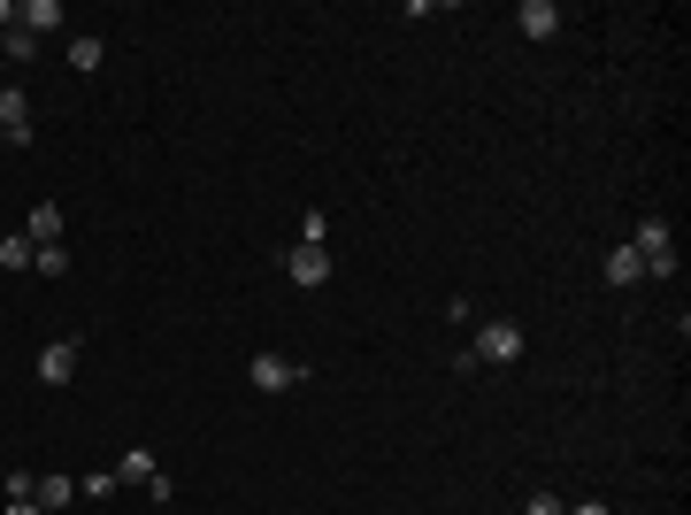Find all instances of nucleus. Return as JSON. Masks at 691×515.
Here are the masks:
<instances>
[{
	"mask_svg": "<svg viewBox=\"0 0 691 515\" xmlns=\"http://www.w3.org/2000/svg\"><path fill=\"white\" fill-rule=\"evenodd\" d=\"M31 270H39V277H62V270H70V254H62V246H39V254H31Z\"/></svg>",
	"mask_w": 691,
	"mask_h": 515,
	"instance_id": "f3484780",
	"label": "nucleus"
},
{
	"mask_svg": "<svg viewBox=\"0 0 691 515\" xmlns=\"http://www.w3.org/2000/svg\"><path fill=\"white\" fill-rule=\"evenodd\" d=\"M8 23H15V0H0V31H8Z\"/></svg>",
	"mask_w": 691,
	"mask_h": 515,
	"instance_id": "412c9836",
	"label": "nucleus"
},
{
	"mask_svg": "<svg viewBox=\"0 0 691 515\" xmlns=\"http://www.w3.org/2000/svg\"><path fill=\"white\" fill-rule=\"evenodd\" d=\"M116 477H131V485H155V477H162V462H155V446H131V454L116 462Z\"/></svg>",
	"mask_w": 691,
	"mask_h": 515,
	"instance_id": "9b49d317",
	"label": "nucleus"
},
{
	"mask_svg": "<svg viewBox=\"0 0 691 515\" xmlns=\"http://www.w3.org/2000/svg\"><path fill=\"white\" fill-rule=\"evenodd\" d=\"M23 239L31 246H62V208H31L23 216Z\"/></svg>",
	"mask_w": 691,
	"mask_h": 515,
	"instance_id": "1a4fd4ad",
	"label": "nucleus"
},
{
	"mask_svg": "<svg viewBox=\"0 0 691 515\" xmlns=\"http://www.w3.org/2000/svg\"><path fill=\"white\" fill-rule=\"evenodd\" d=\"M323 239H331V216L308 208V216H300V246H323Z\"/></svg>",
	"mask_w": 691,
	"mask_h": 515,
	"instance_id": "dca6fc26",
	"label": "nucleus"
},
{
	"mask_svg": "<svg viewBox=\"0 0 691 515\" xmlns=\"http://www.w3.org/2000/svg\"><path fill=\"white\" fill-rule=\"evenodd\" d=\"M0 54H8V62H31V54H39V39H31V31H15V23H8V31H0Z\"/></svg>",
	"mask_w": 691,
	"mask_h": 515,
	"instance_id": "4468645a",
	"label": "nucleus"
},
{
	"mask_svg": "<svg viewBox=\"0 0 691 515\" xmlns=\"http://www.w3.org/2000/svg\"><path fill=\"white\" fill-rule=\"evenodd\" d=\"M31 254H39V246H31L23 231H15V239H0V270H31Z\"/></svg>",
	"mask_w": 691,
	"mask_h": 515,
	"instance_id": "2eb2a0df",
	"label": "nucleus"
},
{
	"mask_svg": "<svg viewBox=\"0 0 691 515\" xmlns=\"http://www.w3.org/2000/svg\"><path fill=\"white\" fill-rule=\"evenodd\" d=\"M522 346H530V332H522V324H508V316H492V324L477 332V346H469V354H477V361H522Z\"/></svg>",
	"mask_w": 691,
	"mask_h": 515,
	"instance_id": "7ed1b4c3",
	"label": "nucleus"
},
{
	"mask_svg": "<svg viewBox=\"0 0 691 515\" xmlns=\"http://www.w3.org/2000/svg\"><path fill=\"white\" fill-rule=\"evenodd\" d=\"M8 515H46V508L39 501H8Z\"/></svg>",
	"mask_w": 691,
	"mask_h": 515,
	"instance_id": "aec40b11",
	"label": "nucleus"
},
{
	"mask_svg": "<svg viewBox=\"0 0 691 515\" xmlns=\"http://www.w3.org/2000/svg\"><path fill=\"white\" fill-rule=\"evenodd\" d=\"M568 515H615V508H607V501H576Z\"/></svg>",
	"mask_w": 691,
	"mask_h": 515,
	"instance_id": "6ab92c4d",
	"label": "nucleus"
},
{
	"mask_svg": "<svg viewBox=\"0 0 691 515\" xmlns=\"http://www.w3.org/2000/svg\"><path fill=\"white\" fill-rule=\"evenodd\" d=\"M100 62H108V46H100L93 31H85V39H70V70H85V77H93Z\"/></svg>",
	"mask_w": 691,
	"mask_h": 515,
	"instance_id": "ddd939ff",
	"label": "nucleus"
},
{
	"mask_svg": "<svg viewBox=\"0 0 691 515\" xmlns=\"http://www.w3.org/2000/svg\"><path fill=\"white\" fill-rule=\"evenodd\" d=\"M285 277H293L300 293H323V285L339 277V262H331V246H293V254H285Z\"/></svg>",
	"mask_w": 691,
	"mask_h": 515,
	"instance_id": "f03ea898",
	"label": "nucleus"
},
{
	"mask_svg": "<svg viewBox=\"0 0 691 515\" xmlns=\"http://www.w3.org/2000/svg\"><path fill=\"white\" fill-rule=\"evenodd\" d=\"M31 501H39L46 515H62L70 501H77V477H39V485H31Z\"/></svg>",
	"mask_w": 691,
	"mask_h": 515,
	"instance_id": "9d476101",
	"label": "nucleus"
},
{
	"mask_svg": "<svg viewBox=\"0 0 691 515\" xmlns=\"http://www.w3.org/2000/svg\"><path fill=\"white\" fill-rule=\"evenodd\" d=\"M246 377H254V392H293V385H300V361H285V354H254Z\"/></svg>",
	"mask_w": 691,
	"mask_h": 515,
	"instance_id": "20e7f679",
	"label": "nucleus"
},
{
	"mask_svg": "<svg viewBox=\"0 0 691 515\" xmlns=\"http://www.w3.org/2000/svg\"><path fill=\"white\" fill-rule=\"evenodd\" d=\"M39 377H46V385H70V377H77V339L46 346V354H39Z\"/></svg>",
	"mask_w": 691,
	"mask_h": 515,
	"instance_id": "0eeeda50",
	"label": "nucleus"
},
{
	"mask_svg": "<svg viewBox=\"0 0 691 515\" xmlns=\"http://www.w3.org/2000/svg\"><path fill=\"white\" fill-rule=\"evenodd\" d=\"M638 277H646L638 246H615V254H607V285H638Z\"/></svg>",
	"mask_w": 691,
	"mask_h": 515,
	"instance_id": "f8f14e48",
	"label": "nucleus"
},
{
	"mask_svg": "<svg viewBox=\"0 0 691 515\" xmlns=\"http://www.w3.org/2000/svg\"><path fill=\"white\" fill-rule=\"evenodd\" d=\"M515 31H522V39H553V31H561V8H553V0H522Z\"/></svg>",
	"mask_w": 691,
	"mask_h": 515,
	"instance_id": "423d86ee",
	"label": "nucleus"
},
{
	"mask_svg": "<svg viewBox=\"0 0 691 515\" xmlns=\"http://www.w3.org/2000/svg\"><path fill=\"white\" fill-rule=\"evenodd\" d=\"M630 246H638V262H646V277H677V231H669L661 216H646Z\"/></svg>",
	"mask_w": 691,
	"mask_h": 515,
	"instance_id": "f257e3e1",
	"label": "nucleus"
},
{
	"mask_svg": "<svg viewBox=\"0 0 691 515\" xmlns=\"http://www.w3.org/2000/svg\"><path fill=\"white\" fill-rule=\"evenodd\" d=\"M522 515H568V508H561L553 493H530V508H522Z\"/></svg>",
	"mask_w": 691,
	"mask_h": 515,
	"instance_id": "a211bd4d",
	"label": "nucleus"
},
{
	"mask_svg": "<svg viewBox=\"0 0 691 515\" xmlns=\"http://www.w3.org/2000/svg\"><path fill=\"white\" fill-rule=\"evenodd\" d=\"M15 31L46 39V31H62V8H54V0H23V8H15Z\"/></svg>",
	"mask_w": 691,
	"mask_h": 515,
	"instance_id": "6e6552de",
	"label": "nucleus"
},
{
	"mask_svg": "<svg viewBox=\"0 0 691 515\" xmlns=\"http://www.w3.org/2000/svg\"><path fill=\"white\" fill-rule=\"evenodd\" d=\"M0 139L8 147H31V101L15 85H0Z\"/></svg>",
	"mask_w": 691,
	"mask_h": 515,
	"instance_id": "39448f33",
	"label": "nucleus"
}]
</instances>
